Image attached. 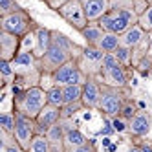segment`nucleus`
Wrapping results in <instances>:
<instances>
[{"instance_id":"f257e3e1","label":"nucleus","mask_w":152,"mask_h":152,"mask_svg":"<svg viewBox=\"0 0 152 152\" xmlns=\"http://www.w3.org/2000/svg\"><path fill=\"white\" fill-rule=\"evenodd\" d=\"M13 104H15V114L35 119L42 112V108L48 104L46 90L42 86H33V88H28L22 92H15Z\"/></svg>"},{"instance_id":"f03ea898","label":"nucleus","mask_w":152,"mask_h":152,"mask_svg":"<svg viewBox=\"0 0 152 152\" xmlns=\"http://www.w3.org/2000/svg\"><path fill=\"white\" fill-rule=\"evenodd\" d=\"M130 99V90L128 88H115V86H108L101 83V103L99 110L104 117L115 119L121 114L125 103Z\"/></svg>"},{"instance_id":"7ed1b4c3","label":"nucleus","mask_w":152,"mask_h":152,"mask_svg":"<svg viewBox=\"0 0 152 152\" xmlns=\"http://www.w3.org/2000/svg\"><path fill=\"white\" fill-rule=\"evenodd\" d=\"M104 33H115V35H123L126 29L137 24V15L134 9H110L99 22Z\"/></svg>"},{"instance_id":"20e7f679","label":"nucleus","mask_w":152,"mask_h":152,"mask_svg":"<svg viewBox=\"0 0 152 152\" xmlns=\"http://www.w3.org/2000/svg\"><path fill=\"white\" fill-rule=\"evenodd\" d=\"M37 22L29 17V13L26 9H20L17 13H11V15H6V17H0V31H7L11 35H17V37H26L28 33L37 29Z\"/></svg>"},{"instance_id":"39448f33","label":"nucleus","mask_w":152,"mask_h":152,"mask_svg":"<svg viewBox=\"0 0 152 152\" xmlns=\"http://www.w3.org/2000/svg\"><path fill=\"white\" fill-rule=\"evenodd\" d=\"M51 79H53V84L64 88V86H70V84H84L88 81V75L79 68L77 59H72L66 64H62L55 73H51Z\"/></svg>"},{"instance_id":"423d86ee","label":"nucleus","mask_w":152,"mask_h":152,"mask_svg":"<svg viewBox=\"0 0 152 152\" xmlns=\"http://www.w3.org/2000/svg\"><path fill=\"white\" fill-rule=\"evenodd\" d=\"M104 55H106V53L103 50H99L97 46H84L81 57L77 59L79 68L88 75V77H97V79H99Z\"/></svg>"},{"instance_id":"0eeeda50","label":"nucleus","mask_w":152,"mask_h":152,"mask_svg":"<svg viewBox=\"0 0 152 152\" xmlns=\"http://www.w3.org/2000/svg\"><path fill=\"white\" fill-rule=\"evenodd\" d=\"M59 17L62 20H66V22L73 28V29H77L79 33L88 26V18H86V13H84V6L81 0H70L68 4H64L61 9H59Z\"/></svg>"},{"instance_id":"6e6552de","label":"nucleus","mask_w":152,"mask_h":152,"mask_svg":"<svg viewBox=\"0 0 152 152\" xmlns=\"http://www.w3.org/2000/svg\"><path fill=\"white\" fill-rule=\"evenodd\" d=\"M72 59H75V57L68 50H64V48H61V46H57V44L51 42V48L48 50V53L42 59H39L40 61V70H42V73L51 75V73H55L62 64H66Z\"/></svg>"},{"instance_id":"1a4fd4ad","label":"nucleus","mask_w":152,"mask_h":152,"mask_svg":"<svg viewBox=\"0 0 152 152\" xmlns=\"http://www.w3.org/2000/svg\"><path fill=\"white\" fill-rule=\"evenodd\" d=\"M35 119H29L26 115L17 114V126H15V141L18 143V147L24 152H28L31 141L37 136V128H35Z\"/></svg>"},{"instance_id":"9d476101","label":"nucleus","mask_w":152,"mask_h":152,"mask_svg":"<svg viewBox=\"0 0 152 152\" xmlns=\"http://www.w3.org/2000/svg\"><path fill=\"white\" fill-rule=\"evenodd\" d=\"M62 121V112L61 108L57 106H51V104H46L42 108V112L35 117V128H37V136H46L48 130L51 126H55L57 123Z\"/></svg>"},{"instance_id":"9b49d317","label":"nucleus","mask_w":152,"mask_h":152,"mask_svg":"<svg viewBox=\"0 0 152 152\" xmlns=\"http://www.w3.org/2000/svg\"><path fill=\"white\" fill-rule=\"evenodd\" d=\"M83 104L88 110H97L101 103V81L97 77H88L83 84Z\"/></svg>"},{"instance_id":"f8f14e48","label":"nucleus","mask_w":152,"mask_h":152,"mask_svg":"<svg viewBox=\"0 0 152 152\" xmlns=\"http://www.w3.org/2000/svg\"><path fill=\"white\" fill-rule=\"evenodd\" d=\"M20 42H22L20 37L0 31V61H15V57L20 53Z\"/></svg>"},{"instance_id":"ddd939ff","label":"nucleus","mask_w":152,"mask_h":152,"mask_svg":"<svg viewBox=\"0 0 152 152\" xmlns=\"http://www.w3.org/2000/svg\"><path fill=\"white\" fill-rule=\"evenodd\" d=\"M101 83L108 84V86H115V88H128V83H130V70L117 64L112 70H108L106 73H103L99 77Z\"/></svg>"},{"instance_id":"4468645a","label":"nucleus","mask_w":152,"mask_h":152,"mask_svg":"<svg viewBox=\"0 0 152 152\" xmlns=\"http://www.w3.org/2000/svg\"><path fill=\"white\" fill-rule=\"evenodd\" d=\"M150 126H152V117L150 112L147 110H137V114L128 121L126 130L128 134H132L134 137H143L150 132Z\"/></svg>"},{"instance_id":"2eb2a0df","label":"nucleus","mask_w":152,"mask_h":152,"mask_svg":"<svg viewBox=\"0 0 152 152\" xmlns=\"http://www.w3.org/2000/svg\"><path fill=\"white\" fill-rule=\"evenodd\" d=\"M84 6V13L88 22H99V20L110 11V0H81Z\"/></svg>"},{"instance_id":"dca6fc26","label":"nucleus","mask_w":152,"mask_h":152,"mask_svg":"<svg viewBox=\"0 0 152 152\" xmlns=\"http://www.w3.org/2000/svg\"><path fill=\"white\" fill-rule=\"evenodd\" d=\"M50 48H51V29L39 26L35 29V50H33V55L37 59H42L48 53Z\"/></svg>"},{"instance_id":"f3484780","label":"nucleus","mask_w":152,"mask_h":152,"mask_svg":"<svg viewBox=\"0 0 152 152\" xmlns=\"http://www.w3.org/2000/svg\"><path fill=\"white\" fill-rule=\"evenodd\" d=\"M147 35H148L147 31L141 28L139 24H136V26H132L130 29H126L123 35H119V39H121V46L130 48V50H136L141 42L147 39Z\"/></svg>"},{"instance_id":"a211bd4d","label":"nucleus","mask_w":152,"mask_h":152,"mask_svg":"<svg viewBox=\"0 0 152 152\" xmlns=\"http://www.w3.org/2000/svg\"><path fill=\"white\" fill-rule=\"evenodd\" d=\"M84 143H88V137H86L79 128L64 130V145H66V152H70L73 148H79Z\"/></svg>"},{"instance_id":"6ab92c4d","label":"nucleus","mask_w":152,"mask_h":152,"mask_svg":"<svg viewBox=\"0 0 152 152\" xmlns=\"http://www.w3.org/2000/svg\"><path fill=\"white\" fill-rule=\"evenodd\" d=\"M81 35H83V39L86 42V46H97V44H99V40L103 39L104 31H103V28L97 22H90L88 26L81 31Z\"/></svg>"},{"instance_id":"aec40b11","label":"nucleus","mask_w":152,"mask_h":152,"mask_svg":"<svg viewBox=\"0 0 152 152\" xmlns=\"http://www.w3.org/2000/svg\"><path fill=\"white\" fill-rule=\"evenodd\" d=\"M119 46H121V39L115 33H104L103 39L99 40V44H97V48L103 50L104 53H114Z\"/></svg>"},{"instance_id":"412c9836","label":"nucleus","mask_w":152,"mask_h":152,"mask_svg":"<svg viewBox=\"0 0 152 152\" xmlns=\"http://www.w3.org/2000/svg\"><path fill=\"white\" fill-rule=\"evenodd\" d=\"M64 92V104H72V103H79L83 99V84H70L62 88Z\"/></svg>"},{"instance_id":"4be33fe9","label":"nucleus","mask_w":152,"mask_h":152,"mask_svg":"<svg viewBox=\"0 0 152 152\" xmlns=\"http://www.w3.org/2000/svg\"><path fill=\"white\" fill-rule=\"evenodd\" d=\"M114 55H115V59H117V62L121 64V66H125V68H134V53H132V50L130 48H125V46H119L115 51H114Z\"/></svg>"},{"instance_id":"5701e85b","label":"nucleus","mask_w":152,"mask_h":152,"mask_svg":"<svg viewBox=\"0 0 152 152\" xmlns=\"http://www.w3.org/2000/svg\"><path fill=\"white\" fill-rule=\"evenodd\" d=\"M17 126V114L15 112H2L0 114V130L6 134H15Z\"/></svg>"},{"instance_id":"b1692460","label":"nucleus","mask_w":152,"mask_h":152,"mask_svg":"<svg viewBox=\"0 0 152 152\" xmlns=\"http://www.w3.org/2000/svg\"><path fill=\"white\" fill-rule=\"evenodd\" d=\"M46 95H48V104L51 106H57V108H62L64 106V92H62V86H51V88L46 90Z\"/></svg>"},{"instance_id":"393cba45","label":"nucleus","mask_w":152,"mask_h":152,"mask_svg":"<svg viewBox=\"0 0 152 152\" xmlns=\"http://www.w3.org/2000/svg\"><path fill=\"white\" fill-rule=\"evenodd\" d=\"M0 75H2L4 84H15L17 81V72L13 68V64L7 61H0Z\"/></svg>"},{"instance_id":"a878e982","label":"nucleus","mask_w":152,"mask_h":152,"mask_svg":"<svg viewBox=\"0 0 152 152\" xmlns=\"http://www.w3.org/2000/svg\"><path fill=\"white\" fill-rule=\"evenodd\" d=\"M28 152H51L48 137L46 136H35L29 148H28Z\"/></svg>"},{"instance_id":"bb28decb","label":"nucleus","mask_w":152,"mask_h":152,"mask_svg":"<svg viewBox=\"0 0 152 152\" xmlns=\"http://www.w3.org/2000/svg\"><path fill=\"white\" fill-rule=\"evenodd\" d=\"M20 4L17 0H0V17H6V15H11L20 11Z\"/></svg>"},{"instance_id":"cd10ccee","label":"nucleus","mask_w":152,"mask_h":152,"mask_svg":"<svg viewBox=\"0 0 152 152\" xmlns=\"http://www.w3.org/2000/svg\"><path fill=\"white\" fill-rule=\"evenodd\" d=\"M137 114V108H136V103L132 101V99H128L126 103H125V106H123V110H121V114H119V117H115V119H123V121L128 125V121L132 119L134 115Z\"/></svg>"},{"instance_id":"c85d7f7f","label":"nucleus","mask_w":152,"mask_h":152,"mask_svg":"<svg viewBox=\"0 0 152 152\" xmlns=\"http://www.w3.org/2000/svg\"><path fill=\"white\" fill-rule=\"evenodd\" d=\"M83 108H84L83 101H79V103H72V104H64V106L61 108L62 119H73V115L77 114L79 110H83Z\"/></svg>"},{"instance_id":"c756f323","label":"nucleus","mask_w":152,"mask_h":152,"mask_svg":"<svg viewBox=\"0 0 152 152\" xmlns=\"http://www.w3.org/2000/svg\"><path fill=\"white\" fill-rule=\"evenodd\" d=\"M137 24H139L141 28H143V29L147 31V33H150V31H152V4L148 6L147 11H145L143 15H141V17L137 18Z\"/></svg>"},{"instance_id":"7c9ffc66","label":"nucleus","mask_w":152,"mask_h":152,"mask_svg":"<svg viewBox=\"0 0 152 152\" xmlns=\"http://www.w3.org/2000/svg\"><path fill=\"white\" fill-rule=\"evenodd\" d=\"M117 59H115V55H114V53H106V55H104V61H103V68H101V75L103 73H106L108 70H112L114 66H117ZM101 75H99V77H101Z\"/></svg>"},{"instance_id":"2f4dec72","label":"nucleus","mask_w":152,"mask_h":152,"mask_svg":"<svg viewBox=\"0 0 152 152\" xmlns=\"http://www.w3.org/2000/svg\"><path fill=\"white\" fill-rule=\"evenodd\" d=\"M148 6H150V0H134V11H136L137 18L147 11Z\"/></svg>"},{"instance_id":"473e14b6","label":"nucleus","mask_w":152,"mask_h":152,"mask_svg":"<svg viewBox=\"0 0 152 152\" xmlns=\"http://www.w3.org/2000/svg\"><path fill=\"white\" fill-rule=\"evenodd\" d=\"M70 152H95V141H94V139H88V143H84L83 147L73 148V150H70Z\"/></svg>"},{"instance_id":"72a5a7b5","label":"nucleus","mask_w":152,"mask_h":152,"mask_svg":"<svg viewBox=\"0 0 152 152\" xmlns=\"http://www.w3.org/2000/svg\"><path fill=\"white\" fill-rule=\"evenodd\" d=\"M70 0H50V2H46V6L50 9H53V11H59V9L64 6V4H68Z\"/></svg>"},{"instance_id":"f704fd0d","label":"nucleus","mask_w":152,"mask_h":152,"mask_svg":"<svg viewBox=\"0 0 152 152\" xmlns=\"http://www.w3.org/2000/svg\"><path fill=\"white\" fill-rule=\"evenodd\" d=\"M148 39H150V51H148V57L152 59V31L148 33Z\"/></svg>"},{"instance_id":"c9c22d12","label":"nucleus","mask_w":152,"mask_h":152,"mask_svg":"<svg viewBox=\"0 0 152 152\" xmlns=\"http://www.w3.org/2000/svg\"><path fill=\"white\" fill-rule=\"evenodd\" d=\"M128 152H139V148H137V147H136V145H134V147H132V148H130V150H128Z\"/></svg>"},{"instance_id":"e433bc0d","label":"nucleus","mask_w":152,"mask_h":152,"mask_svg":"<svg viewBox=\"0 0 152 152\" xmlns=\"http://www.w3.org/2000/svg\"><path fill=\"white\" fill-rule=\"evenodd\" d=\"M44 2H50V0H44Z\"/></svg>"},{"instance_id":"4c0bfd02","label":"nucleus","mask_w":152,"mask_h":152,"mask_svg":"<svg viewBox=\"0 0 152 152\" xmlns=\"http://www.w3.org/2000/svg\"><path fill=\"white\" fill-rule=\"evenodd\" d=\"M150 4H152V0H150Z\"/></svg>"}]
</instances>
